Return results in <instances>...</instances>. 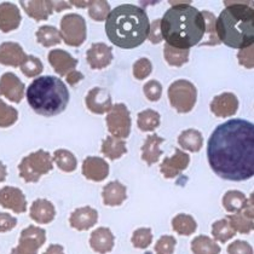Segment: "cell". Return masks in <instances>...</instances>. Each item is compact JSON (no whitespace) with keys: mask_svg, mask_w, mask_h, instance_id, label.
Instances as JSON below:
<instances>
[{"mask_svg":"<svg viewBox=\"0 0 254 254\" xmlns=\"http://www.w3.org/2000/svg\"><path fill=\"white\" fill-rule=\"evenodd\" d=\"M208 164L225 181H248L254 176V125L234 119L214 129L207 144Z\"/></svg>","mask_w":254,"mask_h":254,"instance_id":"obj_1","label":"cell"},{"mask_svg":"<svg viewBox=\"0 0 254 254\" xmlns=\"http://www.w3.org/2000/svg\"><path fill=\"white\" fill-rule=\"evenodd\" d=\"M162 39L167 45L189 50L198 45L205 35L206 24L201 11L188 4L173 5L160 20Z\"/></svg>","mask_w":254,"mask_h":254,"instance_id":"obj_2","label":"cell"},{"mask_svg":"<svg viewBox=\"0 0 254 254\" xmlns=\"http://www.w3.org/2000/svg\"><path fill=\"white\" fill-rule=\"evenodd\" d=\"M150 22L142 7L132 4L120 5L110 11L106 20L108 39L121 49L142 45L149 35Z\"/></svg>","mask_w":254,"mask_h":254,"instance_id":"obj_3","label":"cell"},{"mask_svg":"<svg viewBox=\"0 0 254 254\" xmlns=\"http://www.w3.org/2000/svg\"><path fill=\"white\" fill-rule=\"evenodd\" d=\"M220 43L231 49H246L254 43V10L245 4L226 6L215 21Z\"/></svg>","mask_w":254,"mask_h":254,"instance_id":"obj_4","label":"cell"},{"mask_svg":"<svg viewBox=\"0 0 254 254\" xmlns=\"http://www.w3.org/2000/svg\"><path fill=\"white\" fill-rule=\"evenodd\" d=\"M26 97L37 114L55 117L67 108L69 91L60 78L46 75L37 78L29 85Z\"/></svg>","mask_w":254,"mask_h":254,"instance_id":"obj_5","label":"cell"},{"mask_svg":"<svg viewBox=\"0 0 254 254\" xmlns=\"http://www.w3.org/2000/svg\"><path fill=\"white\" fill-rule=\"evenodd\" d=\"M54 168V160L50 153L38 150L23 157L18 165L20 177L27 183H37L44 175H48Z\"/></svg>","mask_w":254,"mask_h":254,"instance_id":"obj_6","label":"cell"},{"mask_svg":"<svg viewBox=\"0 0 254 254\" xmlns=\"http://www.w3.org/2000/svg\"><path fill=\"white\" fill-rule=\"evenodd\" d=\"M168 99L172 108L181 114H187L194 109L197 99V90L188 80H177L168 87Z\"/></svg>","mask_w":254,"mask_h":254,"instance_id":"obj_7","label":"cell"},{"mask_svg":"<svg viewBox=\"0 0 254 254\" xmlns=\"http://www.w3.org/2000/svg\"><path fill=\"white\" fill-rule=\"evenodd\" d=\"M61 38L73 48H79L85 43L87 37L86 22L78 13H67L61 20Z\"/></svg>","mask_w":254,"mask_h":254,"instance_id":"obj_8","label":"cell"},{"mask_svg":"<svg viewBox=\"0 0 254 254\" xmlns=\"http://www.w3.org/2000/svg\"><path fill=\"white\" fill-rule=\"evenodd\" d=\"M108 131L112 137L124 139L129 136L131 132V115L125 104L118 103L112 107L107 115Z\"/></svg>","mask_w":254,"mask_h":254,"instance_id":"obj_9","label":"cell"},{"mask_svg":"<svg viewBox=\"0 0 254 254\" xmlns=\"http://www.w3.org/2000/svg\"><path fill=\"white\" fill-rule=\"evenodd\" d=\"M45 241L46 231L38 226L29 225L21 233L18 246L13 248L11 254H38Z\"/></svg>","mask_w":254,"mask_h":254,"instance_id":"obj_10","label":"cell"},{"mask_svg":"<svg viewBox=\"0 0 254 254\" xmlns=\"http://www.w3.org/2000/svg\"><path fill=\"white\" fill-rule=\"evenodd\" d=\"M253 194L251 195V198H247V202L241 211L236 213L228 215L229 224L234 229L236 233L241 234H250L254 229V220H253Z\"/></svg>","mask_w":254,"mask_h":254,"instance_id":"obj_11","label":"cell"},{"mask_svg":"<svg viewBox=\"0 0 254 254\" xmlns=\"http://www.w3.org/2000/svg\"><path fill=\"white\" fill-rule=\"evenodd\" d=\"M85 102H86L88 110L98 115L109 113L113 107L112 96L108 92V90L102 87H93L92 90L88 91Z\"/></svg>","mask_w":254,"mask_h":254,"instance_id":"obj_12","label":"cell"},{"mask_svg":"<svg viewBox=\"0 0 254 254\" xmlns=\"http://www.w3.org/2000/svg\"><path fill=\"white\" fill-rule=\"evenodd\" d=\"M189 164L190 156L181 149H176L175 155L164 159L162 164L160 165V172L167 179L176 178L184 170H187Z\"/></svg>","mask_w":254,"mask_h":254,"instance_id":"obj_13","label":"cell"},{"mask_svg":"<svg viewBox=\"0 0 254 254\" xmlns=\"http://www.w3.org/2000/svg\"><path fill=\"white\" fill-rule=\"evenodd\" d=\"M0 206L15 213H24L27 211L26 196L18 188L4 187L0 189Z\"/></svg>","mask_w":254,"mask_h":254,"instance_id":"obj_14","label":"cell"},{"mask_svg":"<svg viewBox=\"0 0 254 254\" xmlns=\"http://www.w3.org/2000/svg\"><path fill=\"white\" fill-rule=\"evenodd\" d=\"M23 82L13 73H5L0 78V96H4L13 103H20L24 96Z\"/></svg>","mask_w":254,"mask_h":254,"instance_id":"obj_15","label":"cell"},{"mask_svg":"<svg viewBox=\"0 0 254 254\" xmlns=\"http://www.w3.org/2000/svg\"><path fill=\"white\" fill-rule=\"evenodd\" d=\"M239 109V99L234 93L224 92L215 96L211 102L212 113L218 118L234 117Z\"/></svg>","mask_w":254,"mask_h":254,"instance_id":"obj_16","label":"cell"},{"mask_svg":"<svg viewBox=\"0 0 254 254\" xmlns=\"http://www.w3.org/2000/svg\"><path fill=\"white\" fill-rule=\"evenodd\" d=\"M48 59L55 71L61 76H67L69 73L75 70L76 65H78V60L74 59L67 51L61 49L50 51Z\"/></svg>","mask_w":254,"mask_h":254,"instance_id":"obj_17","label":"cell"},{"mask_svg":"<svg viewBox=\"0 0 254 254\" xmlns=\"http://www.w3.org/2000/svg\"><path fill=\"white\" fill-rule=\"evenodd\" d=\"M86 59L92 69H104L112 63L113 49L103 43H95L87 50Z\"/></svg>","mask_w":254,"mask_h":254,"instance_id":"obj_18","label":"cell"},{"mask_svg":"<svg viewBox=\"0 0 254 254\" xmlns=\"http://www.w3.org/2000/svg\"><path fill=\"white\" fill-rule=\"evenodd\" d=\"M82 175L88 181L102 182L109 175V165L97 156H88L82 162Z\"/></svg>","mask_w":254,"mask_h":254,"instance_id":"obj_19","label":"cell"},{"mask_svg":"<svg viewBox=\"0 0 254 254\" xmlns=\"http://www.w3.org/2000/svg\"><path fill=\"white\" fill-rule=\"evenodd\" d=\"M20 4L27 15L34 18L35 21H46L56 11V1L32 0V1H20Z\"/></svg>","mask_w":254,"mask_h":254,"instance_id":"obj_20","label":"cell"},{"mask_svg":"<svg viewBox=\"0 0 254 254\" xmlns=\"http://www.w3.org/2000/svg\"><path fill=\"white\" fill-rule=\"evenodd\" d=\"M97 222L98 212L90 206L76 208L69 218V223H70L71 228L79 231L88 230L92 226H95Z\"/></svg>","mask_w":254,"mask_h":254,"instance_id":"obj_21","label":"cell"},{"mask_svg":"<svg viewBox=\"0 0 254 254\" xmlns=\"http://www.w3.org/2000/svg\"><path fill=\"white\" fill-rule=\"evenodd\" d=\"M26 59V52L17 43L6 41L0 45V64L17 68L21 67Z\"/></svg>","mask_w":254,"mask_h":254,"instance_id":"obj_22","label":"cell"},{"mask_svg":"<svg viewBox=\"0 0 254 254\" xmlns=\"http://www.w3.org/2000/svg\"><path fill=\"white\" fill-rule=\"evenodd\" d=\"M21 21V12L15 4L12 2L0 4V30L2 33H9L11 30L17 29Z\"/></svg>","mask_w":254,"mask_h":254,"instance_id":"obj_23","label":"cell"},{"mask_svg":"<svg viewBox=\"0 0 254 254\" xmlns=\"http://www.w3.org/2000/svg\"><path fill=\"white\" fill-rule=\"evenodd\" d=\"M115 237L110 229L98 228L92 231L90 237V246L95 252L99 254H107L112 252L114 248Z\"/></svg>","mask_w":254,"mask_h":254,"instance_id":"obj_24","label":"cell"},{"mask_svg":"<svg viewBox=\"0 0 254 254\" xmlns=\"http://www.w3.org/2000/svg\"><path fill=\"white\" fill-rule=\"evenodd\" d=\"M29 215L34 222L39 224H49L56 217V209L49 200L38 198L30 206Z\"/></svg>","mask_w":254,"mask_h":254,"instance_id":"obj_25","label":"cell"},{"mask_svg":"<svg viewBox=\"0 0 254 254\" xmlns=\"http://www.w3.org/2000/svg\"><path fill=\"white\" fill-rule=\"evenodd\" d=\"M103 203L106 206H120L127 197V189L119 181H113L103 188L102 191Z\"/></svg>","mask_w":254,"mask_h":254,"instance_id":"obj_26","label":"cell"},{"mask_svg":"<svg viewBox=\"0 0 254 254\" xmlns=\"http://www.w3.org/2000/svg\"><path fill=\"white\" fill-rule=\"evenodd\" d=\"M165 142L162 137L157 136L156 133L150 134L147 137L144 144L142 147V160L148 164V166L156 164L162 155V150L160 149V144Z\"/></svg>","mask_w":254,"mask_h":254,"instance_id":"obj_27","label":"cell"},{"mask_svg":"<svg viewBox=\"0 0 254 254\" xmlns=\"http://www.w3.org/2000/svg\"><path fill=\"white\" fill-rule=\"evenodd\" d=\"M178 144L186 150L191 151V153H197L201 150L203 145L202 133L197 129L189 128L182 132L178 137Z\"/></svg>","mask_w":254,"mask_h":254,"instance_id":"obj_28","label":"cell"},{"mask_svg":"<svg viewBox=\"0 0 254 254\" xmlns=\"http://www.w3.org/2000/svg\"><path fill=\"white\" fill-rule=\"evenodd\" d=\"M102 154L110 160H118L120 159L124 154L127 153L126 142L124 139H119V138L108 136L102 143L101 148Z\"/></svg>","mask_w":254,"mask_h":254,"instance_id":"obj_29","label":"cell"},{"mask_svg":"<svg viewBox=\"0 0 254 254\" xmlns=\"http://www.w3.org/2000/svg\"><path fill=\"white\" fill-rule=\"evenodd\" d=\"M172 228L177 234L190 236L197 229V223L190 214L179 213L172 219Z\"/></svg>","mask_w":254,"mask_h":254,"instance_id":"obj_30","label":"cell"},{"mask_svg":"<svg viewBox=\"0 0 254 254\" xmlns=\"http://www.w3.org/2000/svg\"><path fill=\"white\" fill-rule=\"evenodd\" d=\"M191 251L194 254H220V246L211 237L200 235L192 240Z\"/></svg>","mask_w":254,"mask_h":254,"instance_id":"obj_31","label":"cell"},{"mask_svg":"<svg viewBox=\"0 0 254 254\" xmlns=\"http://www.w3.org/2000/svg\"><path fill=\"white\" fill-rule=\"evenodd\" d=\"M56 165L59 166L60 170H62L63 172H74L78 166V160L74 156L73 153L65 150V149H59L54 153V157H52Z\"/></svg>","mask_w":254,"mask_h":254,"instance_id":"obj_32","label":"cell"},{"mask_svg":"<svg viewBox=\"0 0 254 254\" xmlns=\"http://www.w3.org/2000/svg\"><path fill=\"white\" fill-rule=\"evenodd\" d=\"M202 17L205 20L206 24V30L205 35H203L202 40H201V45H207V46H215L219 45L220 41L217 37V32H215V16L213 13L208 12V11H202Z\"/></svg>","mask_w":254,"mask_h":254,"instance_id":"obj_33","label":"cell"},{"mask_svg":"<svg viewBox=\"0 0 254 254\" xmlns=\"http://www.w3.org/2000/svg\"><path fill=\"white\" fill-rule=\"evenodd\" d=\"M246 202H247V197L244 192L239 191V190H230L223 197V206H224L225 211L233 214L241 211Z\"/></svg>","mask_w":254,"mask_h":254,"instance_id":"obj_34","label":"cell"},{"mask_svg":"<svg viewBox=\"0 0 254 254\" xmlns=\"http://www.w3.org/2000/svg\"><path fill=\"white\" fill-rule=\"evenodd\" d=\"M37 40L45 48H51V46L59 45L62 38H61L60 30L56 27L43 26L38 29Z\"/></svg>","mask_w":254,"mask_h":254,"instance_id":"obj_35","label":"cell"},{"mask_svg":"<svg viewBox=\"0 0 254 254\" xmlns=\"http://www.w3.org/2000/svg\"><path fill=\"white\" fill-rule=\"evenodd\" d=\"M137 125L144 132L154 131L160 126V114L153 109H147L138 114Z\"/></svg>","mask_w":254,"mask_h":254,"instance_id":"obj_36","label":"cell"},{"mask_svg":"<svg viewBox=\"0 0 254 254\" xmlns=\"http://www.w3.org/2000/svg\"><path fill=\"white\" fill-rule=\"evenodd\" d=\"M164 55L166 62L172 67H182L189 61V50L176 49L167 44L165 45Z\"/></svg>","mask_w":254,"mask_h":254,"instance_id":"obj_37","label":"cell"},{"mask_svg":"<svg viewBox=\"0 0 254 254\" xmlns=\"http://www.w3.org/2000/svg\"><path fill=\"white\" fill-rule=\"evenodd\" d=\"M212 235H213L214 240L222 242V244H225L229 240L233 239L235 235H236V231L229 224L228 219L224 218V219L217 220V222L213 223V225H212Z\"/></svg>","mask_w":254,"mask_h":254,"instance_id":"obj_38","label":"cell"},{"mask_svg":"<svg viewBox=\"0 0 254 254\" xmlns=\"http://www.w3.org/2000/svg\"><path fill=\"white\" fill-rule=\"evenodd\" d=\"M110 13L109 2L106 0H93L88 5V15L92 20L102 22L106 21L108 15Z\"/></svg>","mask_w":254,"mask_h":254,"instance_id":"obj_39","label":"cell"},{"mask_svg":"<svg viewBox=\"0 0 254 254\" xmlns=\"http://www.w3.org/2000/svg\"><path fill=\"white\" fill-rule=\"evenodd\" d=\"M132 245L139 250H147L153 242V233L150 228H139L134 231L131 239Z\"/></svg>","mask_w":254,"mask_h":254,"instance_id":"obj_40","label":"cell"},{"mask_svg":"<svg viewBox=\"0 0 254 254\" xmlns=\"http://www.w3.org/2000/svg\"><path fill=\"white\" fill-rule=\"evenodd\" d=\"M18 112L13 107L7 106L4 101L0 99V127L12 126L17 121Z\"/></svg>","mask_w":254,"mask_h":254,"instance_id":"obj_41","label":"cell"},{"mask_svg":"<svg viewBox=\"0 0 254 254\" xmlns=\"http://www.w3.org/2000/svg\"><path fill=\"white\" fill-rule=\"evenodd\" d=\"M21 70L27 78H35L43 71L44 65L41 61L35 56H27L26 61L22 63Z\"/></svg>","mask_w":254,"mask_h":254,"instance_id":"obj_42","label":"cell"},{"mask_svg":"<svg viewBox=\"0 0 254 254\" xmlns=\"http://www.w3.org/2000/svg\"><path fill=\"white\" fill-rule=\"evenodd\" d=\"M153 70V64H151L149 59H139L133 64V76L137 80H144L147 79L151 74Z\"/></svg>","mask_w":254,"mask_h":254,"instance_id":"obj_43","label":"cell"},{"mask_svg":"<svg viewBox=\"0 0 254 254\" xmlns=\"http://www.w3.org/2000/svg\"><path fill=\"white\" fill-rule=\"evenodd\" d=\"M177 245V240L171 235H165L157 240L155 245L156 254H173Z\"/></svg>","mask_w":254,"mask_h":254,"instance_id":"obj_44","label":"cell"},{"mask_svg":"<svg viewBox=\"0 0 254 254\" xmlns=\"http://www.w3.org/2000/svg\"><path fill=\"white\" fill-rule=\"evenodd\" d=\"M144 95L150 102H157L161 98L162 95V85L157 80H150L143 87Z\"/></svg>","mask_w":254,"mask_h":254,"instance_id":"obj_45","label":"cell"},{"mask_svg":"<svg viewBox=\"0 0 254 254\" xmlns=\"http://www.w3.org/2000/svg\"><path fill=\"white\" fill-rule=\"evenodd\" d=\"M228 254H253V248L248 242L237 240L228 246Z\"/></svg>","mask_w":254,"mask_h":254,"instance_id":"obj_46","label":"cell"},{"mask_svg":"<svg viewBox=\"0 0 254 254\" xmlns=\"http://www.w3.org/2000/svg\"><path fill=\"white\" fill-rule=\"evenodd\" d=\"M237 59H239L240 64H242L244 67L252 69L254 67L253 63V45L248 46V48L240 50V52L237 54Z\"/></svg>","mask_w":254,"mask_h":254,"instance_id":"obj_47","label":"cell"},{"mask_svg":"<svg viewBox=\"0 0 254 254\" xmlns=\"http://www.w3.org/2000/svg\"><path fill=\"white\" fill-rule=\"evenodd\" d=\"M17 225V219L9 213L0 212V233H7Z\"/></svg>","mask_w":254,"mask_h":254,"instance_id":"obj_48","label":"cell"},{"mask_svg":"<svg viewBox=\"0 0 254 254\" xmlns=\"http://www.w3.org/2000/svg\"><path fill=\"white\" fill-rule=\"evenodd\" d=\"M149 40L153 44L161 43V30H160V20H155L150 23V29H149Z\"/></svg>","mask_w":254,"mask_h":254,"instance_id":"obj_49","label":"cell"},{"mask_svg":"<svg viewBox=\"0 0 254 254\" xmlns=\"http://www.w3.org/2000/svg\"><path fill=\"white\" fill-rule=\"evenodd\" d=\"M65 79H67V82L70 85V86H75L78 82H80L82 79H84V75H82L80 71L74 70V71H71V73H69L68 75L65 76Z\"/></svg>","mask_w":254,"mask_h":254,"instance_id":"obj_50","label":"cell"},{"mask_svg":"<svg viewBox=\"0 0 254 254\" xmlns=\"http://www.w3.org/2000/svg\"><path fill=\"white\" fill-rule=\"evenodd\" d=\"M44 254H64V250L61 245H51Z\"/></svg>","mask_w":254,"mask_h":254,"instance_id":"obj_51","label":"cell"},{"mask_svg":"<svg viewBox=\"0 0 254 254\" xmlns=\"http://www.w3.org/2000/svg\"><path fill=\"white\" fill-rule=\"evenodd\" d=\"M6 176H7L6 166H5V165L2 164L1 161H0V183H1V182H4L5 179H6Z\"/></svg>","mask_w":254,"mask_h":254,"instance_id":"obj_52","label":"cell"}]
</instances>
